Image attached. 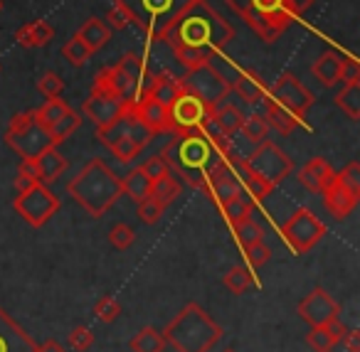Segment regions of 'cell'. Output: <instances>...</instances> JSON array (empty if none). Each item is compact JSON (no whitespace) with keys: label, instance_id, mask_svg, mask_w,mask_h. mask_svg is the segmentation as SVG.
Wrapping results in <instances>:
<instances>
[{"label":"cell","instance_id":"51","mask_svg":"<svg viewBox=\"0 0 360 352\" xmlns=\"http://www.w3.org/2000/svg\"><path fill=\"white\" fill-rule=\"evenodd\" d=\"M141 170H143V173L148 175L150 180H158V178H163V175L170 173V168L165 165V160L160 158V155H153V158H148L143 165H141Z\"/></svg>","mask_w":360,"mask_h":352},{"label":"cell","instance_id":"6","mask_svg":"<svg viewBox=\"0 0 360 352\" xmlns=\"http://www.w3.org/2000/svg\"><path fill=\"white\" fill-rule=\"evenodd\" d=\"M191 3L193 0H116L114 6L124 8L129 20L150 42H163L165 32Z\"/></svg>","mask_w":360,"mask_h":352},{"label":"cell","instance_id":"7","mask_svg":"<svg viewBox=\"0 0 360 352\" xmlns=\"http://www.w3.org/2000/svg\"><path fill=\"white\" fill-rule=\"evenodd\" d=\"M146 74H148V67L141 60L139 55H124L119 65L106 67L99 74L94 77V86L91 89L106 91V94L116 96V99L124 101H139V89L143 84Z\"/></svg>","mask_w":360,"mask_h":352},{"label":"cell","instance_id":"18","mask_svg":"<svg viewBox=\"0 0 360 352\" xmlns=\"http://www.w3.org/2000/svg\"><path fill=\"white\" fill-rule=\"evenodd\" d=\"M0 352H37V342L0 308Z\"/></svg>","mask_w":360,"mask_h":352},{"label":"cell","instance_id":"44","mask_svg":"<svg viewBox=\"0 0 360 352\" xmlns=\"http://www.w3.org/2000/svg\"><path fill=\"white\" fill-rule=\"evenodd\" d=\"M111 153L116 155V160H119V163H134L136 155L141 153V148L129 138V136H124V138L116 141V143L111 145Z\"/></svg>","mask_w":360,"mask_h":352},{"label":"cell","instance_id":"13","mask_svg":"<svg viewBox=\"0 0 360 352\" xmlns=\"http://www.w3.org/2000/svg\"><path fill=\"white\" fill-rule=\"evenodd\" d=\"M180 86H183V91H188V94L198 96L200 101L212 104V106L222 104V99H227V94L232 91L230 82H227L212 65L188 70V74L180 79Z\"/></svg>","mask_w":360,"mask_h":352},{"label":"cell","instance_id":"40","mask_svg":"<svg viewBox=\"0 0 360 352\" xmlns=\"http://www.w3.org/2000/svg\"><path fill=\"white\" fill-rule=\"evenodd\" d=\"M62 89H65V79H62L60 74H55V72H45V74L37 79V91H40L45 99L60 96Z\"/></svg>","mask_w":360,"mask_h":352},{"label":"cell","instance_id":"2","mask_svg":"<svg viewBox=\"0 0 360 352\" xmlns=\"http://www.w3.org/2000/svg\"><path fill=\"white\" fill-rule=\"evenodd\" d=\"M67 193H70V197H75L79 207H84L89 217H104L116 204V200L124 195L121 193V178L99 158L89 160L77 173V178H72V183L67 185Z\"/></svg>","mask_w":360,"mask_h":352},{"label":"cell","instance_id":"57","mask_svg":"<svg viewBox=\"0 0 360 352\" xmlns=\"http://www.w3.org/2000/svg\"><path fill=\"white\" fill-rule=\"evenodd\" d=\"M32 185H37V180H32V178H27V175H20V173H18V178H15L18 193H25V190H30Z\"/></svg>","mask_w":360,"mask_h":352},{"label":"cell","instance_id":"43","mask_svg":"<svg viewBox=\"0 0 360 352\" xmlns=\"http://www.w3.org/2000/svg\"><path fill=\"white\" fill-rule=\"evenodd\" d=\"M306 168H309V173L314 175L316 180H319V185H321V193H323V188H326V185H330V180L335 178L333 168H330V165L326 163L323 158H311L309 163H306Z\"/></svg>","mask_w":360,"mask_h":352},{"label":"cell","instance_id":"4","mask_svg":"<svg viewBox=\"0 0 360 352\" xmlns=\"http://www.w3.org/2000/svg\"><path fill=\"white\" fill-rule=\"evenodd\" d=\"M163 337L178 352H210L222 337V327L193 301L165 325Z\"/></svg>","mask_w":360,"mask_h":352},{"label":"cell","instance_id":"19","mask_svg":"<svg viewBox=\"0 0 360 352\" xmlns=\"http://www.w3.org/2000/svg\"><path fill=\"white\" fill-rule=\"evenodd\" d=\"M230 89L237 91V96H240L245 104H257V101H262L266 94V84L257 70H237L230 82Z\"/></svg>","mask_w":360,"mask_h":352},{"label":"cell","instance_id":"8","mask_svg":"<svg viewBox=\"0 0 360 352\" xmlns=\"http://www.w3.org/2000/svg\"><path fill=\"white\" fill-rule=\"evenodd\" d=\"M6 143L11 145L20 158H35V155H40L45 148L55 145L50 138V131L37 124L35 109L20 111V114L13 116L11 126H8V131H6Z\"/></svg>","mask_w":360,"mask_h":352},{"label":"cell","instance_id":"16","mask_svg":"<svg viewBox=\"0 0 360 352\" xmlns=\"http://www.w3.org/2000/svg\"><path fill=\"white\" fill-rule=\"evenodd\" d=\"M126 104H129V101L116 99V96L106 94V91L91 89V94L86 96L84 104H82V114L94 121L96 129H104V126L114 124V121L124 114Z\"/></svg>","mask_w":360,"mask_h":352},{"label":"cell","instance_id":"9","mask_svg":"<svg viewBox=\"0 0 360 352\" xmlns=\"http://www.w3.org/2000/svg\"><path fill=\"white\" fill-rule=\"evenodd\" d=\"M212 114H215V106L212 104H205V101L188 94V91H180L173 104L168 106L165 133L183 136V133H193V131H200L202 124L207 119H212Z\"/></svg>","mask_w":360,"mask_h":352},{"label":"cell","instance_id":"42","mask_svg":"<svg viewBox=\"0 0 360 352\" xmlns=\"http://www.w3.org/2000/svg\"><path fill=\"white\" fill-rule=\"evenodd\" d=\"M163 212H165V207L155 197H150V195L139 202V219L146 224H155L160 217H163Z\"/></svg>","mask_w":360,"mask_h":352},{"label":"cell","instance_id":"30","mask_svg":"<svg viewBox=\"0 0 360 352\" xmlns=\"http://www.w3.org/2000/svg\"><path fill=\"white\" fill-rule=\"evenodd\" d=\"M335 106H338L343 114H348V119L358 121L360 119V82L345 84L343 91L335 96Z\"/></svg>","mask_w":360,"mask_h":352},{"label":"cell","instance_id":"47","mask_svg":"<svg viewBox=\"0 0 360 352\" xmlns=\"http://www.w3.org/2000/svg\"><path fill=\"white\" fill-rule=\"evenodd\" d=\"M109 239H111V244H114L116 249H121V252H124V249L134 247V242H136V232L129 227V224L121 222V224H116V227L109 232Z\"/></svg>","mask_w":360,"mask_h":352},{"label":"cell","instance_id":"31","mask_svg":"<svg viewBox=\"0 0 360 352\" xmlns=\"http://www.w3.org/2000/svg\"><path fill=\"white\" fill-rule=\"evenodd\" d=\"M212 119H215V124L220 126L227 136H232L235 131H240L242 119H245V116H242V111L237 109L235 104H217Z\"/></svg>","mask_w":360,"mask_h":352},{"label":"cell","instance_id":"23","mask_svg":"<svg viewBox=\"0 0 360 352\" xmlns=\"http://www.w3.org/2000/svg\"><path fill=\"white\" fill-rule=\"evenodd\" d=\"M262 101H264V106H266V114H264L266 126H271V129H274L276 133H281V136H291V133H294L296 126H299V119H296L294 114H289L284 106L276 104V101L266 99V96Z\"/></svg>","mask_w":360,"mask_h":352},{"label":"cell","instance_id":"38","mask_svg":"<svg viewBox=\"0 0 360 352\" xmlns=\"http://www.w3.org/2000/svg\"><path fill=\"white\" fill-rule=\"evenodd\" d=\"M62 55H65V60H70L75 67H82V65H86V62H89L91 52H89V47H86L84 42L75 35L72 40L65 42V47H62Z\"/></svg>","mask_w":360,"mask_h":352},{"label":"cell","instance_id":"54","mask_svg":"<svg viewBox=\"0 0 360 352\" xmlns=\"http://www.w3.org/2000/svg\"><path fill=\"white\" fill-rule=\"evenodd\" d=\"M326 330L330 332V337H333L335 342H340L345 337V332H348V327L340 322V318H335V320H330L328 325H326Z\"/></svg>","mask_w":360,"mask_h":352},{"label":"cell","instance_id":"59","mask_svg":"<svg viewBox=\"0 0 360 352\" xmlns=\"http://www.w3.org/2000/svg\"><path fill=\"white\" fill-rule=\"evenodd\" d=\"M0 11H3V0H0Z\"/></svg>","mask_w":360,"mask_h":352},{"label":"cell","instance_id":"26","mask_svg":"<svg viewBox=\"0 0 360 352\" xmlns=\"http://www.w3.org/2000/svg\"><path fill=\"white\" fill-rule=\"evenodd\" d=\"M150 185H153V180H150L141 168H134L124 180H121V193L139 204L141 200H146L150 195Z\"/></svg>","mask_w":360,"mask_h":352},{"label":"cell","instance_id":"34","mask_svg":"<svg viewBox=\"0 0 360 352\" xmlns=\"http://www.w3.org/2000/svg\"><path fill=\"white\" fill-rule=\"evenodd\" d=\"M67 111H70V104H67L65 99H60V96H55V99H45V104H42L40 109H35V119L40 126L50 129V126L55 124L57 119H62Z\"/></svg>","mask_w":360,"mask_h":352},{"label":"cell","instance_id":"49","mask_svg":"<svg viewBox=\"0 0 360 352\" xmlns=\"http://www.w3.org/2000/svg\"><path fill=\"white\" fill-rule=\"evenodd\" d=\"M27 27H30V35H32V42H35V47L47 45V42L55 37V30H52V25H47L45 20H32V22H27Z\"/></svg>","mask_w":360,"mask_h":352},{"label":"cell","instance_id":"15","mask_svg":"<svg viewBox=\"0 0 360 352\" xmlns=\"http://www.w3.org/2000/svg\"><path fill=\"white\" fill-rule=\"evenodd\" d=\"M296 311H299V315L304 318L311 327H323L340 315V306L335 303V298L330 296L328 291H323V288L311 291L309 296L296 306Z\"/></svg>","mask_w":360,"mask_h":352},{"label":"cell","instance_id":"24","mask_svg":"<svg viewBox=\"0 0 360 352\" xmlns=\"http://www.w3.org/2000/svg\"><path fill=\"white\" fill-rule=\"evenodd\" d=\"M77 37H79V40L84 42L86 47H89L91 55H94L96 50H101V47H104L106 42H109L111 30L104 25V20H99V18H89V20H86L84 25L79 27Z\"/></svg>","mask_w":360,"mask_h":352},{"label":"cell","instance_id":"36","mask_svg":"<svg viewBox=\"0 0 360 352\" xmlns=\"http://www.w3.org/2000/svg\"><path fill=\"white\" fill-rule=\"evenodd\" d=\"M222 283H225V288H230L232 293H245L247 288L255 283V273L250 271L247 266H232L230 271L222 276Z\"/></svg>","mask_w":360,"mask_h":352},{"label":"cell","instance_id":"33","mask_svg":"<svg viewBox=\"0 0 360 352\" xmlns=\"http://www.w3.org/2000/svg\"><path fill=\"white\" fill-rule=\"evenodd\" d=\"M79 124H82V116L77 114V111H67L65 116H62V119H57L55 124L50 126V138H52V143L55 145H60L62 141H67L70 138L72 133H75L77 129H79Z\"/></svg>","mask_w":360,"mask_h":352},{"label":"cell","instance_id":"21","mask_svg":"<svg viewBox=\"0 0 360 352\" xmlns=\"http://www.w3.org/2000/svg\"><path fill=\"white\" fill-rule=\"evenodd\" d=\"M32 160H35V168H37V180H40L42 185H52L67 170V160H65V155L57 150V145L45 148Z\"/></svg>","mask_w":360,"mask_h":352},{"label":"cell","instance_id":"60","mask_svg":"<svg viewBox=\"0 0 360 352\" xmlns=\"http://www.w3.org/2000/svg\"><path fill=\"white\" fill-rule=\"evenodd\" d=\"M225 352H235V350H225Z\"/></svg>","mask_w":360,"mask_h":352},{"label":"cell","instance_id":"35","mask_svg":"<svg viewBox=\"0 0 360 352\" xmlns=\"http://www.w3.org/2000/svg\"><path fill=\"white\" fill-rule=\"evenodd\" d=\"M240 131L245 133V138L255 145H259L262 141H266V136H269V126H266L264 116H259V114L245 116V119H242Z\"/></svg>","mask_w":360,"mask_h":352},{"label":"cell","instance_id":"53","mask_svg":"<svg viewBox=\"0 0 360 352\" xmlns=\"http://www.w3.org/2000/svg\"><path fill=\"white\" fill-rule=\"evenodd\" d=\"M106 20H109V25L116 27V30H124L126 25H131V20H129V15H126V11H124V8H119V6L111 8L109 15H106Z\"/></svg>","mask_w":360,"mask_h":352},{"label":"cell","instance_id":"55","mask_svg":"<svg viewBox=\"0 0 360 352\" xmlns=\"http://www.w3.org/2000/svg\"><path fill=\"white\" fill-rule=\"evenodd\" d=\"M340 342H345V347L350 352H360V330H348Z\"/></svg>","mask_w":360,"mask_h":352},{"label":"cell","instance_id":"52","mask_svg":"<svg viewBox=\"0 0 360 352\" xmlns=\"http://www.w3.org/2000/svg\"><path fill=\"white\" fill-rule=\"evenodd\" d=\"M129 138L134 141V143L139 145V148H143V145L150 143L153 133H150V131L146 129L143 124H139V121H136V116H134V121H131V126H129Z\"/></svg>","mask_w":360,"mask_h":352},{"label":"cell","instance_id":"56","mask_svg":"<svg viewBox=\"0 0 360 352\" xmlns=\"http://www.w3.org/2000/svg\"><path fill=\"white\" fill-rule=\"evenodd\" d=\"M18 173H20V175H27V178H32V180H37L35 160H32V158H22V160H20V168H18ZM37 183H40V180H37Z\"/></svg>","mask_w":360,"mask_h":352},{"label":"cell","instance_id":"3","mask_svg":"<svg viewBox=\"0 0 360 352\" xmlns=\"http://www.w3.org/2000/svg\"><path fill=\"white\" fill-rule=\"evenodd\" d=\"M160 158L165 160L168 168H173L180 178L186 180L191 188L202 190L207 170H210L222 155L212 148V143L200 131H193V133L173 136V141H170L163 148V153H160Z\"/></svg>","mask_w":360,"mask_h":352},{"label":"cell","instance_id":"10","mask_svg":"<svg viewBox=\"0 0 360 352\" xmlns=\"http://www.w3.org/2000/svg\"><path fill=\"white\" fill-rule=\"evenodd\" d=\"M281 237L294 254H306L326 237V224L311 209L301 207L281 224Z\"/></svg>","mask_w":360,"mask_h":352},{"label":"cell","instance_id":"1","mask_svg":"<svg viewBox=\"0 0 360 352\" xmlns=\"http://www.w3.org/2000/svg\"><path fill=\"white\" fill-rule=\"evenodd\" d=\"M232 40H235V27L207 0H193L163 37L165 45L173 50L175 60L186 70L207 65Z\"/></svg>","mask_w":360,"mask_h":352},{"label":"cell","instance_id":"41","mask_svg":"<svg viewBox=\"0 0 360 352\" xmlns=\"http://www.w3.org/2000/svg\"><path fill=\"white\" fill-rule=\"evenodd\" d=\"M94 315L99 318L101 322H114L116 318L121 315V306H119V301H116L114 296H104V298H99V301H96V306H94Z\"/></svg>","mask_w":360,"mask_h":352},{"label":"cell","instance_id":"46","mask_svg":"<svg viewBox=\"0 0 360 352\" xmlns=\"http://www.w3.org/2000/svg\"><path fill=\"white\" fill-rule=\"evenodd\" d=\"M245 256H247V263H250L252 268H259L271 259V249L266 247L264 242H257V244L245 247Z\"/></svg>","mask_w":360,"mask_h":352},{"label":"cell","instance_id":"25","mask_svg":"<svg viewBox=\"0 0 360 352\" xmlns=\"http://www.w3.org/2000/svg\"><path fill=\"white\" fill-rule=\"evenodd\" d=\"M340 62H343L340 55H335V52H323V55L311 65V72H314V77L323 86H333V84H338Z\"/></svg>","mask_w":360,"mask_h":352},{"label":"cell","instance_id":"50","mask_svg":"<svg viewBox=\"0 0 360 352\" xmlns=\"http://www.w3.org/2000/svg\"><path fill=\"white\" fill-rule=\"evenodd\" d=\"M338 82H343V84H353V82H360V62L353 60V57H348V60L340 62Z\"/></svg>","mask_w":360,"mask_h":352},{"label":"cell","instance_id":"45","mask_svg":"<svg viewBox=\"0 0 360 352\" xmlns=\"http://www.w3.org/2000/svg\"><path fill=\"white\" fill-rule=\"evenodd\" d=\"M306 342L314 347L316 352H330V347L335 345V340L330 337V332L323 327H311L309 335H306Z\"/></svg>","mask_w":360,"mask_h":352},{"label":"cell","instance_id":"39","mask_svg":"<svg viewBox=\"0 0 360 352\" xmlns=\"http://www.w3.org/2000/svg\"><path fill=\"white\" fill-rule=\"evenodd\" d=\"M335 180H338V183L343 185L350 195L360 197V163H355V160L353 163H348L338 175H335Z\"/></svg>","mask_w":360,"mask_h":352},{"label":"cell","instance_id":"11","mask_svg":"<svg viewBox=\"0 0 360 352\" xmlns=\"http://www.w3.org/2000/svg\"><path fill=\"white\" fill-rule=\"evenodd\" d=\"M245 163L250 165V170L259 178H264L269 185H281L284 178H289L294 170V160L284 153L276 143H271L269 138L262 141L255 150L250 153V158H245Z\"/></svg>","mask_w":360,"mask_h":352},{"label":"cell","instance_id":"17","mask_svg":"<svg viewBox=\"0 0 360 352\" xmlns=\"http://www.w3.org/2000/svg\"><path fill=\"white\" fill-rule=\"evenodd\" d=\"M230 170H232V175H235L237 185H240L242 195H247L252 202H262V200L269 197L271 190H274V185H269L264 178L252 173L250 165L245 163V158L230 155Z\"/></svg>","mask_w":360,"mask_h":352},{"label":"cell","instance_id":"28","mask_svg":"<svg viewBox=\"0 0 360 352\" xmlns=\"http://www.w3.org/2000/svg\"><path fill=\"white\" fill-rule=\"evenodd\" d=\"M255 204L257 202H252L247 195L240 193L237 197H232L227 204H222L220 212L225 214V219H227V224H230V227H237V224H242L245 219L252 217V212H255Z\"/></svg>","mask_w":360,"mask_h":352},{"label":"cell","instance_id":"12","mask_svg":"<svg viewBox=\"0 0 360 352\" xmlns=\"http://www.w3.org/2000/svg\"><path fill=\"white\" fill-rule=\"evenodd\" d=\"M15 212L25 219L30 227H45V222L60 209V197L50 190V185H32L25 193H18L15 202H13Z\"/></svg>","mask_w":360,"mask_h":352},{"label":"cell","instance_id":"20","mask_svg":"<svg viewBox=\"0 0 360 352\" xmlns=\"http://www.w3.org/2000/svg\"><path fill=\"white\" fill-rule=\"evenodd\" d=\"M134 116L139 124H143L150 133H165V124H168V109L153 96H143L141 101L134 104Z\"/></svg>","mask_w":360,"mask_h":352},{"label":"cell","instance_id":"48","mask_svg":"<svg viewBox=\"0 0 360 352\" xmlns=\"http://www.w3.org/2000/svg\"><path fill=\"white\" fill-rule=\"evenodd\" d=\"M67 337H70V345L75 347L77 352H86L94 345V335H91V330L86 325H77Z\"/></svg>","mask_w":360,"mask_h":352},{"label":"cell","instance_id":"37","mask_svg":"<svg viewBox=\"0 0 360 352\" xmlns=\"http://www.w3.org/2000/svg\"><path fill=\"white\" fill-rule=\"evenodd\" d=\"M232 232H235V239L237 244H240L242 249L250 247V244H257L264 239V232H262V227L255 222V219H245L242 224H237V227H232Z\"/></svg>","mask_w":360,"mask_h":352},{"label":"cell","instance_id":"29","mask_svg":"<svg viewBox=\"0 0 360 352\" xmlns=\"http://www.w3.org/2000/svg\"><path fill=\"white\" fill-rule=\"evenodd\" d=\"M165 337L160 330H155V327H143V330H139L134 335V340H131V350L134 352H163L165 350Z\"/></svg>","mask_w":360,"mask_h":352},{"label":"cell","instance_id":"14","mask_svg":"<svg viewBox=\"0 0 360 352\" xmlns=\"http://www.w3.org/2000/svg\"><path fill=\"white\" fill-rule=\"evenodd\" d=\"M264 96L271 101H276L279 106H284V109L289 111V114H294L299 121L304 119L306 111H309L311 104H314V94H311V91L306 89L291 72H284V74L266 89Z\"/></svg>","mask_w":360,"mask_h":352},{"label":"cell","instance_id":"22","mask_svg":"<svg viewBox=\"0 0 360 352\" xmlns=\"http://www.w3.org/2000/svg\"><path fill=\"white\" fill-rule=\"evenodd\" d=\"M323 200H326V207H328V212L333 214V217H338V219L348 217V214L355 209V204H358V197H355V195H350L335 178L330 180V185H326V188H323Z\"/></svg>","mask_w":360,"mask_h":352},{"label":"cell","instance_id":"58","mask_svg":"<svg viewBox=\"0 0 360 352\" xmlns=\"http://www.w3.org/2000/svg\"><path fill=\"white\" fill-rule=\"evenodd\" d=\"M37 352H65V347L57 340H45L42 345H37Z\"/></svg>","mask_w":360,"mask_h":352},{"label":"cell","instance_id":"32","mask_svg":"<svg viewBox=\"0 0 360 352\" xmlns=\"http://www.w3.org/2000/svg\"><path fill=\"white\" fill-rule=\"evenodd\" d=\"M178 195H180V183L170 173L158 180H153V185H150V197L158 200L163 207H168L170 202H175Z\"/></svg>","mask_w":360,"mask_h":352},{"label":"cell","instance_id":"27","mask_svg":"<svg viewBox=\"0 0 360 352\" xmlns=\"http://www.w3.org/2000/svg\"><path fill=\"white\" fill-rule=\"evenodd\" d=\"M183 91V86H180V79L173 74H168V72H163V74H155L153 77V89H150L148 96H153V99H158L160 104L168 109L170 104L175 101V96Z\"/></svg>","mask_w":360,"mask_h":352},{"label":"cell","instance_id":"5","mask_svg":"<svg viewBox=\"0 0 360 352\" xmlns=\"http://www.w3.org/2000/svg\"><path fill=\"white\" fill-rule=\"evenodd\" d=\"M227 6L269 45L299 18L289 0H227Z\"/></svg>","mask_w":360,"mask_h":352}]
</instances>
